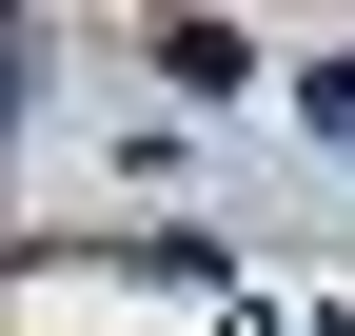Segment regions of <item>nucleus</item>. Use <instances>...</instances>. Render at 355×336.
<instances>
[{
    "instance_id": "obj_1",
    "label": "nucleus",
    "mask_w": 355,
    "mask_h": 336,
    "mask_svg": "<svg viewBox=\"0 0 355 336\" xmlns=\"http://www.w3.org/2000/svg\"><path fill=\"white\" fill-rule=\"evenodd\" d=\"M316 119H336V139H355V60H316Z\"/></svg>"
}]
</instances>
